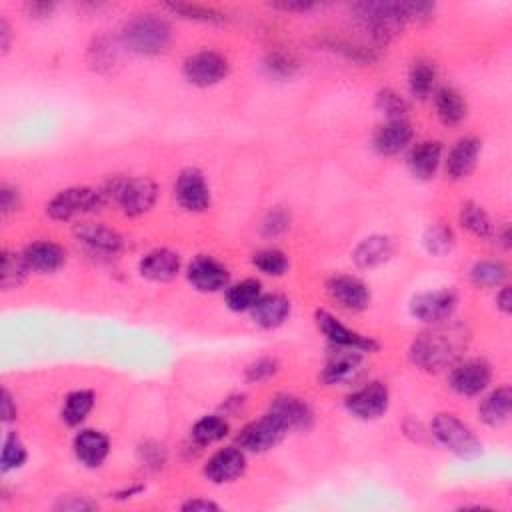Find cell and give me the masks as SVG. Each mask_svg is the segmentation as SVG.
Returning <instances> with one entry per match:
<instances>
[{
    "instance_id": "41",
    "label": "cell",
    "mask_w": 512,
    "mask_h": 512,
    "mask_svg": "<svg viewBox=\"0 0 512 512\" xmlns=\"http://www.w3.org/2000/svg\"><path fill=\"white\" fill-rule=\"evenodd\" d=\"M470 279L477 287H498V284H502V280L507 279V269L502 262L485 261L474 264L470 270Z\"/></svg>"
},
{
    "instance_id": "34",
    "label": "cell",
    "mask_w": 512,
    "mask_h": 512,
    "mask_svg": "<svg viewBox=\"0 0 512 512\" xmlns=\"http://www.w3.org/2000/svg\"><path fill=\"white\" fill-rule=\"evenodd\" d=\"M229 434V422H226L223 416H204V419L198 421L193 426V441L198 447H208V444H214L218 441H223L224 436Z\"/></svg>"
},
{
    "instance_id": "32",
    "label": "cell",
    "mask_w": 512,
    "mask_h": 512,
    "mask_svg": "<svg viewBox=\"0 0 512 512\" xmlns=\"http://www.w3.org/2000/svg\"><path fill=\"white\" fill-rule=\"evenodd\" d=\"M261 297V282L254 279H246L242 282L232 284V287L226 290V307L234 312L251 310Z\"/></svg>"
},
{
    "instance_id": "50",
    "label": "cell",
    "mask_w": 512,
    "mask_h": 512,
    "mask_svg": "<svg viewBox=\"0 0 512 512\" xmlns=\"http://www.w3.org/2000/svg\"><path fill=\"white\" fill-rule=\"evenodd\" d=\"M183 510H186V512H208V510H218V505H214V502H211V500L194 498V500L185 502Z\"/></svg>"
},
{
    "instance_id": "42",
    "label": "cell",
    "mask_w": 512,
    "mask_h": 512,
    "mask_svg": "<svg viewBox=\"0 0 512 512\" xmlns=\"http://www.w3.org/2000/svg\"><path fill=\"white\" fill-rule=\"evenodd\" d=\"M376 109L388 117V120H401L406 115V102L394 90H381L376 94Z\"/></svg>"
},
{
    "instance_id": "54",
    "label": "cell",
    "mask_w": 512,
    "mask_h": 512,
    "mask_svg": "<svg viewBox=\"0 0 512 512\" xmlns=\"http://www.w3.org/2000/svg\"><path fill=\"white\" fill-rule=\"evenodd\" d=\"M497 307L505 312V315H508V312L512 310V295H510V289L508 287H502L500 292L497 295Z\"/></svg>"
},
{
    "instance_id": "22",
    "label": "cell",
    "mask_w": 512,
    "mask_h": 512,
    "mask_svg": "<svg viewBox=\"0 0 512 512\" xmlns=\"http://www.w3.org/2000/svg\"><path fill=\"white\" fill-rule=\"evenodd\" d=\"M180 270L178 254L168 249H158L148 252L140 261V274L153 282H168L176 279Z\"/></svg>"
},
{
    "instance_id": "39",
    "label": "cell",
    "mask_w": 512,
    "mask_h": 512,
    "mask_svg": "<svg viewBox=\"0 0 512 512\" xmlns=\"http://www.w3.org/2000/svg\"><path fill=\"white\" fill-rule=\"evenodd\" d=\"M166 8L178 16L188 18V21H198V23H224L226 21V14L216 11V8L203 6V5L176 3V5H168Z\"/></svg>"
},
{
    "instance_id": "14",
    "label": "cell",
    "mask_w": 512,
    "mask_h": 512,
    "mask_svg": "<svg viewBox=\"0 0 512 512\" xmlns=\"http://www.w3.org/2000/svg\"><path fill=\"white\" fill-rule=\"evenodd\" d=\"M327 290L330 299L338 302V307L346 310H365L371 305V290H368L363 280L355 277H346V274H338L327 282Z\"/></svg>"
},
{
    "instance_id": "15",
    "label": "cell",
    "mask_w": 512,
    "mask_h": 512,
    "mask_svg": "<svg viewBox=\"0 0 512 512\" xmlns=\"http://www.w3.org/2000/svg\"><path fill=\"white\" fill-rule=\"evenodd\" d=\"M186 277L198 292H218L229 284V269L213 256L203 254L191 262Z\"/></svg>"
},
{
    "instance_id": "10",
    "label": "cell",
    "mask_w": 512,
    "mask_h": 512,
    "mask_svg": "<svg viewBox=\"0 0 512 512\" xmlns=\"http://www.w3.org/2000/svg\"><path fill=\"white\" fill-rule=\"evenodd\" d=\"M388 388L383 383H368L346 396V411L360 421H376L388 409Z\"/></svg>"
},
{
    "instance_id": "3",
    "label": "cell",
    "mask_w": 512,
    "mask_h": 512,
    "mask_svg": "<svg viewBox=\"0 0 512 512\" xmlns=\"http://www.w3.org/2000/svg\"><path fill=\"white\" fill-rule=\"evenodd\" d=\"M120 41L130 52L155 56L168 49L173 41V28L158 14H137L122 26Z\"/></svg>"
},
{
    "instance_id": "43",
    "label": "cell",
    "mask_w": 512,
    "mask_h": 512,
    "mask_svg": "<svg viewBox=\"0 0 512 512\" xmlns=\"http://www.w3.org/2000/svg\"><path fill=\"white\" fill-rule=\"evenodd\" d=\"M279 373V363L274 358H259L252 365L246 366L244 376L249 383H262L269 381L270 376Z\"/></svg>"
},
{
    "instance_id": "2",
    "label": "cell",
    "mask_w": 512,
    "mask_h": 512,
    "mask_svg": "<svg viewBox=\"0 0 512 512\" xmlns=\"http://www.w3.org/2000/svg\"><path fill=\"white\" fill-rule=\"evenodd\" d=\"M467 346V335L462 327L434 325V328L424 330L412 340L409 356L414 366L426 373H441L452 366Z\"/></svg>"
},
{
    "instance_id": "5",
    "label": "cell",
    "mask_w": 512,
    "mask_h": 512,
    "mask_svg": "<svg viewBox=\"0 0 512 512\" xmlns=\"http://www.w3.org/2000/svg\"><path fill=\"white\" fill-rule=\"evenodd\" d=\"M431 432L444 449H449L452 454H457V457L464 460H472L480 457L482 442L477 439V434H474L469 426L459 419V416L447 412L434 416Z\"/></svg>"
},
{
    "instance_id": "8",
    "label": "cell",
    "mask_w": 512,
    "mask_h": 512,
    "mask_svg": "<svg viewBox=\"0 0 512 512\" xmlns=\"http://www.w3.org/2000/svg\"><path fill=\"white\" fill-rule=\"evenodd\" d=\"M457 305L459 299L452 290L422 292L411 300V312L414 318L426 322V325H441L454 315Z\"/></svg>"
},
{
    "instance_id": "18",
    "label": "cell",
    "mask_w": 512,
    "mask_h": 512,
    "mask_svg": "<svg viewBox=\"0 0 512 512\" xmlns=\"http://www.w3.org/2000/svg\"><path fill=\"white\" fill-rule=\"evenodd\" d=\"M110 452V441L107 434H102L99 431H81L74 436V454L81 464H84L87 469H99L100 464L107 460Z\"/></svg>"
},
{
    "instance_id": "53",
    "label": "cell",
    "mask_w": 512,
    "mask_h": 512,
    "mask_svg": "<svg viewBox=\"0 0 512 512\" xmlns=\"http://www.w3.org/2000/svg\"><path fill=\"white\" fill-rule=\"evenodd\" d=\"M11 26H8V23L3 18V21H0V49H3V54L11 51Z\"/></svg>"
},
{
    "instance_id": "36",
    "label": "cell",
    "mask_w": 512,
    "mask_h": 512,
    "mask_svg": "<svg viewBox=\"0 0 512 512\" xmlns=\"http://www.w3.org/2000/svg\"><path fill=\"white\" fill-rule=\"evenodd\" d=\"M297 69H299V62L290 52L274 51V52H269L267 59H264V71H267L269 77L274 81L292 79L295 77Z\"/></svg>"
},
{
    "instance_id": "49",
    "label": "cell",
    "mask_w": 512,
    "mask_h": 512,
    "mask_svg": "<svg viewBox=\"0 0 512 512\" xmlns=\"http://www.w3.org/2000/svg\"><path fill=\"white\" fill-rule=\"evenodd\" d=\"M26 11L31 14V18H46L51 16L54 11L52 3H31L26 5Z\"/></svg>"
},
{
    "instance_id": "9",
    "label": "cell",
    "mask_w": 512,
    "mask_h": 512,
    "mask_svg": "<svg viewBox=\"0 0 512 512\" xmlns=\"http://www.w3.org/2000/svg\"><path fill=\"white\" fill-rule=\"evenodd\" d=\"M289 431L284 429V424L267 412L261 421H254L251 424H246L242 432L239 434V444L242 450L249 452H264L282 441V436Z\"/></svg>"
},
{
    "instance_id": "7",
    "label": "cell",
    "mask_w": 512,
    "mask_h": 512,
    "mask_svg": "<svg viewBox=\"0 0 512 512\" xmlns=\"http://www.w3.org/2000/svg\"><path fill=\"white\" fill-rule=\"evenodd\" d=\"M185 79L194 87H214L229 74V61L214 51H201L188 56L183 66Z\"/></svg>"
},
{
    "instance_id": "26",
    "label": "cell",
    "mask_w": 512,
    "mask_h": 512,
    "mask_svg": "<svg viewBox=\"0 0 512 512\" xmlns=\"http://www.w3.org/2000/svg\"><path fill=\"white\" fill-rule=\"evenodd\" d=\"M442 160V145L439 140L419 142L409 155L411 173L421 180H431Z\"/></svg>"
},
{
    "instance_id": "48",
    "label": "cell",
    "mask_w": 512,
    "mask_h": 512,
    "mask_svg": "<svg viewBox=\"0 0 512 512\" xmlns=\"http://www.w3.org/2000/svg\"><path fill=\"white\" fill-rule=\"evenodd\" d=\"M16 414H18V411H16V404L13 401V396L5 388V391H3V421L13 422V421H16Z\"/></svg>"
},
{
    "instance_id": "31",
    "label": "cell",
    "mask_w": 512,
    "mask_h": 512,
    "mask_svg": "<svg viewBox=\"0 0 512 512\" xmlns=\"http://www.w3.org/2000/svg\"><path fill=\"white\" fill-rule=\"evenodd\" d=\"M28 270H31V267H28L23 252L5 251L3 267H0V287L5 290H13L16 287H21Z\"/></svg>"
},
{
    "instance_id": "11",
    "label": "cell",
    "mask_w": 512,
    "mask_h": 512,
    "mask_svg": "<svg viewBox=\"0 0 512 512\" xmlns=\"http://www.w3.org/2000/svg\"><path fill=\"white\" fill-rule=\"evenodd\" d=\"M175 194L178 204L188 213H204L211 206V188L198 168H185L178 175Z\"/></svg>"
},
{
    "instance_id": "24",
    "label": "cell",
    "mask_w": 512,
    "mask_h": 512,
    "mask_svg": "<svg viewBox=\"0 0 512 512\" xmlns=\"http://www.w3.org/2000/svg\"><path fill=\"white\" fill-rule=\"evenodd\" d=\"M23 254L31 270L36 272H54L59 270L66 261V252L62 246L51 241H39L28 244Z\"/></svg>"
},
{
    "instance_id": "16",
    "label": "cell",
    "mask_w": 512,
    "mask_h": 512,
    "mask_svg": "<svg viewBox=\"0 0 512 512\" xmlns=\"http://www.w3.org/2000/svg\"><path fill=\"white\" fill-rule=\"evenodd\" d=\"M246 470V457L244 450L229 447L214 452L211 459H208L204 474L206 479L214 482V485H226V482H232L239 477H242V472Z\"/></svg>"
},
{
    "instance_id": "40",
    "label": "cell",
    "mask_w": 512,
    "mask_h": 512,
    "mask_svg": "<svg viewBox=\"0 0 512 512\" xmlns=\"http://www.w3.org/2000/svg\"><path fill=\"white\" fill-rule=\"evenodd\" d=\"M26 462V449L16 432H8L3 441V454H0V464L3 472H11L21 469Z\"/></svg>"
},
{
    "instance_id": "33",
    "label": "cell",
    "mask_w": 512,
    "mask_h": 512,
    "mask_svg": "<svg viewBox=\"0 0 512 512\" xmlns=\"http://www.w3.org/2000/svg\"><path fill=\"white\" fill-rule=\"evenodd\" d=\"M434 82H436V66L431 61L424 59L414 61L409 72V89L412 97L419 100L431 97Z\"/></svg>"
},
{
    "instance_id": "30",
    "label": "cell",
    "mask_w": 512,
    "mask_h": 512,
    "mask_svg": "<svg viewBox=\"0 0 512 512\" xmlns=\"http://www.w3.org/2000/svg\"><path fill=\"white\" fill-rule=\"evenodd\" d=\"M460 224L477 239L488 241L495 236V224H492L488 213L477 203H464L460 208Z\"/></svg>"
},
{
    "instance_id": "51",
    "label": "cell",
    "mask_w": 512,
    "mask_h": 512,
    "mask_svg": "<svg viewBox=\"0 0 512 512\" xmlns=\"http://www.w3.org/2000/svg\"><path fill=\"white\" fill-rule=\"evenodd\" d=\"M274 8H279V11H284V13H308L315 8V5L312 3H277V5H272Z\"/></svg>"
},
{
    "instance_id": "17",
    "label": "cell",
    "mask_w": 512,
    "mask_h": 512,
    "mask_svg": "<svg viewBox=\"0 0 512 512\" xmlns=\"http://www.w3.org/2000/svg\"><path fill=\"white\" fill-rule=\"evenodd\" d=\"M269 412L277 416L287 431H307L312 424L310 406L302 398L292 394L274 396Z\"/></svg>"
},
{
    "instance_id": "44",
    "label": "cell",
    "mask_w": 512,
    "mask_h": 512,
    "mask_svg": "<svg viewBox=\"0 0 512 512\" xmlns=\"http://www.w3.org/2000/svg\"><path fill=\"white\" fill-rule=\"evenodd\" d=\"M289 223H290L289 214L284 213V211H280V208H277V211H270L269 216L264 218L262 232L267 234V236H279V234H282L284 231L289 229Z\"/></svg>"
},
{
    "instance_id": "6",
    "label": "cell",
    "mask_w": 512,
    "mask_h": 512,
    "mask_svg": "<svg viewBox=\"0 0 512 512\" xmlns=\"http://www.w3.org/2000/svg\"><path fill=\"white\" fill-rule=\"evenodd\" d=\"M104 203V194L89 186H72L61 191L46 204V214L52 221H71L74 216L99 211Z\"/></svg>"
},
{
    "instance_id": "19",
    "label": "cell",
    "mask_w": 512,
    "mask_h": 512,
    "mask_svg": "<svg viewBox=\"0 0 512 512\" xmlns=\"http://www.w3.org/2000/svg\"><path fill=\"white\" fill-rule=\"evenodd\" d=\"M74 234L94 252L117 254L122 249V236L100 223H79L74 226Z\"/></svg>"
},
{
    "instance_id": "1",
    "label": "cell",
    "mask_w": 512,
    "mask_h": 512,
    "mask_svg": "<svg viewBox=\"0 0 512 512\" xmlns=\"http://www.w3.org/2000/svg\"><path fill=\"white\" fill-rule=\"evenodd\" d=\"M353 13L363 31L378 43L391 41L409 21H422L434 13L431 3H358Z\"/></svg>"
},
{
    "instance_id": "28",
    "label": "cell",
    "mask_w": 512,
    "mask_h": 512,
    "mask_svg": "<svg viewBox=\"0 0 512 512\" xmlns=\"http://www.w3.org/2000/svg\"><path fill=\"white\" fill-rule=\"evenodd\" d=\"M330 356V360L325 366V371L320 375V381L327 384H340L346 383L350 376L356 373V368L360 365V350L355 348H343Z\"/></svg>"
},
{
    "instance_id": "46",
    "label": "cell",
    "mask_w": 512,
    "mask_h": 512,
    "mask_svg": "<svg viewBox=\"0 0 512 512\" xmlns=\"http://www.w3.org/2000/svg\"><path fill=\"white\" fill-rule=\"evenodd\" d=\"M140 457L142 460H145V464H148V467L158 469L166 462V450L165 447H160V444L156 442H147L145 447L140 449Z\"/></svg>"
},
{
    "instance_id": "38",
    "label": "cell",
    "mask_w": 512,
    "mask_h": 512,
    "mask_svg": "<svg viewBox=\"0 0 512 512\" xmlns=\"http://www.w3.org/2000/svg\"><path fill=\"white\" fill-rule=\"evenodd\" d=\"M252 264L269 277H282L289 270L287 254L277 249H264L252 254Z\"/></svg>"
},
{
    "instance_id": "21",
    "label": "cell",
    "mask_w": 512,
    "mask_h": 512,
    "mask_svg": "<svg viewBox=\"0 0 512 512\" xmlns=\"http://www.w3.org/2000/svg\"><path fill=\"white\" fill-rule=\"evenodd\" d=\"M412 140V127L404 119L401 120H388L375 132V148L378 155L393 156L398 155L401 150L409 147Z\"/></svg>"
},
{
    "instance_id": "27",
    "label": "cell",
    "mask_w": 512,
    "mask_h": 512,
    "mask_svg": "<svg viewBox=\"0 0 512 512\" xmlns=\"http://www.w3.org/2000/svg\"><path fill=\"white\" fill-rule=\"evenodd\" d=\"M434 109L436 117L441 119L442 125L447 127H457L467 119V100H464L459 90L450 87H442L434 92Z\"/></svg>"
},
{
    "instance_id": "20",
    "label": "cell",
    "mask_w": 512,
    "mask_h": 512,
    "mask_svg": "<svg viewBox=\"0 0 512 512\" xmlns=\"http://www.w3.org/2000/svg\"><path fill=\"white\" fill-rule=\"evenodd\" d=\"M480 140L474 137H464L457 145L452 147L447 158V175L452 180H464L472 175V170L477 168V160L480 155Z\"/></svg>"
},
{
    "instance_id": "23",
    "label": "cell",
    "mask_w": 512,
    "mask_h": 512,
    "mask_svg": "<svg viewBox=\"0 0 512 512\" xmlns=\"http://www.w3.org/2000/svg\"><path fill=\"white\" fill-rule=\"evenodd\" d=\"M393 254H394L393 241L384 234H373L356 246L353 259L358 269H376L386 261H391Z\"/></svg>"
},
{
    "instance_id": "37",
    "label": "cell",
    "mask_w": 512,
    "mask_h": 512,
    "mask_svg": "<svg viewBox=\"0 0 512 512\" xmlns=\"http://www.w3.org/2000/svg\"><path fill=\"white\" fill-rule=\"evenodd\" d=\"M454 244H457V239H454L452 229L447 224H434L424 232L426 251L434 256H447L454 249Z\"/></svg>"
},
{
    "instance_id": "47",
    "label": "cell",
    "mask_w": 512,
    "mask_h": 512,
    "mask_svg": "<svg viewBox=\"0 0 512 512\" xmlns=\"http://www.w3.org/2000/svg\"><path fill=\"white\" fill-rule=\"evenodd\" d=\"M104 41H97V44H94V49H90V54H92V64L97 66V69L100 71L102 66H109L115 62V51L110 49V46H104L102 44Z\"/></svg>"
},
{
    "instance_id": "52",
    "label": "cell",
    "mask_w": 512,
    "mask_h": 512,
    "mask_svg": "<svg viewBox=\"0 0 512 512\" xmlns=\"http://www.w3.org/2000/svg\"><path fill=\"white\" fill-rule=\"evenodd\" d=\"M59 508L61 510H92L94 508V505L92 502H89V500H84V498H72V500H62L61 505H59Z\"/></svg>"
},
{
    "instance_id": "35",
    "label": "cell",
    "mask_w": 512,
    "mask_h": 512,
    "mask_svg": "<svg viewBox=\"0 0 512 512\" xmlns=\"http://www.w3.org/2000/svg\"><path fill=\"white\" fill-rule=\"evenodd\" d=\"M94 394L90 391H74L66 396L62 406V421L69 426H79L90 414Z\"/></svg>"
},
{
    "instance_id": "13",
    "label": "cell",
    "mask_w": 512,
    "mask_h": 512,
    "mask_svg": "<svg viewBox=\"0 0 512 512\" xmlns=\"http://www.w3.org/2000/svg\"><path fill=\"white\" fill-rule=\"evenodd\" d=\"M490 366L480 358H470L457 365L450 373V388L460 396H477L490 383Z\"/></svg>"
},
{
    "instance_id": "25",
    "label": "cell",
    "mask_w": 512,
    "mask_h": 512,
    "mask_svg": "<svg viewBox=\"0 0 512 512\" xmlns=\"http://www.w3.org/2000/svg\"><path fill=\"white\" fill-rule=\"evenodd\" d=\"M252 320L262 328H277L290 315V300L282 295H264L251 308Z\"/></svg>"
},
{
    "instance_id": "4",
    "label": "cell",
    "mask_w": 512,
    "mask_h": 512,
    "mask_svg": "<svg viewBox=\"0 0 512 512\" xmlns=\"http://www.w3.org/2000/svg\"><path fill=\"white\" fill-rule=\"evenodd\" d=\"M102 194L112 198L125 214L140 216L155 206L158 188L155 185V180H150L147 176L112 178L107 185V191Z\"/></svg>"
},
{
    "instance_id": "45",
    "label": "cell",
    "mask_w": 512,
    "mask_h": 512,
    "mask_svg": "<svg viewBox=\"0 0 512 512\" xmlns=\"http://www.w3.org/2000/svg\"><path fill=\"white\" fill-rule=\"evenodd\" d=\"M18 208H21V193H18V188L11 185L0 186V211H3V214H13Z\"/></svg>"
},
{
    "instance_id": "12",
    "label": "cell",
    "mask_w": 512,
    "mask_h": 512,
    "mask_svg": "<svg viewBox=\"0 0 512 512\" xmlns=\"http://www.w3.org/2000/svg\"><path fill=\"white\" fill-rule=\"evenodd\" d=\"M315 318H317V327L320 328V333L325 335L335 346L355 348V350H360V353H373V350L378 348V345L373 338H368L365 335L356 333V330L345 327L343 322L337 320L327 310H318Z\"/></svg>"
},
{
    "instance_id": "55",
    "label": "cell",
    "mask_w": 512,
    "mask_h": 512,
    "mask_svg": "<svg viewBox=\"0 0 512 512\" xmlns=\"http://www.w3.org/2000/svg\"><path fill=\"white\" fill-rule=\"evenodd\" d=\"M497 239L502 244V249H510V226L508 224L502 226V231L497 232Z\"/></svg>"
},
{
    "instance_id": "29",
    "label": "cell",
    "mask_w": 512,
    "mask_h": 512,
    "mask_svg": "<svg viewBox=\"0 0 512 512\" xmlns=\"http://www.w3.org/2000/svg\"><path fill=\"white\" fill-rule=\"evenodd\" d=\"M510 409H512V394L508 386L497 388L495 393H490L485 401L479 406V419L497 429V426L507 424L510 419Z\"/></svg>"
}]
</instances>
